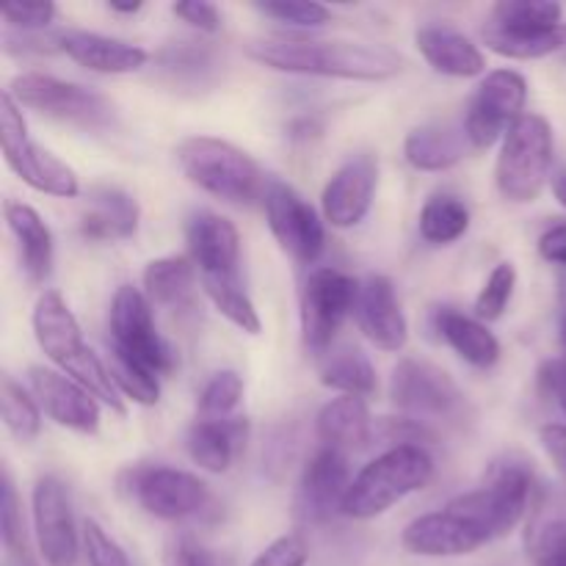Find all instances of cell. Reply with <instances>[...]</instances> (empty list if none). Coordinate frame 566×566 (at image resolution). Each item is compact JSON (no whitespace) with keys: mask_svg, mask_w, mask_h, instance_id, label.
Listing matches in <instances>:
<instances>
[{"mask_svg":"<svg viewBox=\"0 0 566 566\" xmlns=\"http://www.w3.org/2000/svg\"><path fill=\"white\" fill-rule=\"evenodd\" d=\"M534 492V470L517 457L492 464L484 486L448 501L403 528L401 545L412 556L457 558L512 534L525 517Z\"/></svg>","mask_w":566,"mask_h":566,"instance_id":"1","label":"cell"},{"mask_svg":"<svg viewBox=\"0 0 566 566\" xmlns=\"http://www.w3.org/2000/svg\"><path fill=\"white\" fill-rule=\"evenodd\" d=\"M247 55L276 72L340 81H390L403 70L401 53L387 44L348 42V39H258Z\"/></svg>","mask_w":566,"mask_h":566,"instance_id":"2","label":"cell"},{"mask_svg":"<svg viewBox=\"0 0 566 566\" xmlns=\"http://www.w3.org/2000/svg\"><path fill=\"white\" fill-rule=\"evenodd\" d=\"M33 337L39 348L53 365H59L61 374L75 379L86 387L99 403L111 407V412L125 415L122 392L116 390L114 379L108 374V365L86 346L77 318L72 315L70 304L64 302L59 291H44L33 307Z\"/></svg>","mask_w":566,"mask_h":566,"instance_id":"3","label":"cell"},{"mask_svg":"<svg viewBox=\"0 0 566 566\" xmlns=\"http://www.w3.org/2000/svg\"><path fill=\"white\" fill-rule=\"evenodd\" d=\"M431 479L434 459L423 446H392L354 475L343 514L352 520H374L403 497L426 490Z\"/></svg>","mask_w":566,"mask_h":566,"instance_id":"4","label":"cell"},{"mask_svg":"<svg viewBox=\"0 0 566 566\" xmlns=\"http://www.w3.org/2000/svg\"><path fill=\"white\" fill-rule=\"evenodd\" d=\"M175 155L182 175L210 197L230 205H252L265 197L269 186L258 160L224 138L188 136Z\"/></svg>","mask_w":566,"mask_h":566,"instance_id":"5","label":"cell"},{"mask_svg":"<svg viewBox=\"0 0 566 566\" xmlns=\"http://www.w3.org/2000/svg\"><path fill=\"white\" fill-rule=\"evenodd\" d=\"M553 127L545 116L525 114L503 136L495 164L497 191L509 202H534L553 175Z\"/></svg>","mask_w":566,"mask_h":566,"instance_id":"6","label":"cell"},{"mask_svg":"<svg viewBox=\"0 0 566 566\" xmlns=\"http://www.w3.org/2000/svg\"><path fill=\"white\" fill-rule=\"evenodd\" d=\"M122 490L155 520L164 523H186L213 509V495L208 484L193 473L164 464H142L122 475Z\"/></svg>","mask_w":566,"mask_h":566,"instance_id":"7","label":"cell"},{"mask_svg":"<svg viewBox=\"0 0 566 566\" xmlns=\"http://www.w3.org/2000/svg\"><path fill=\"white\" fill-rule=\"evenodd\" d=\"M390 398L407 418L431 423H464L470 420V401L448 370L426 359H401L392 370Z\"/></svg>","mask_w":566,"mask_h":566,"instance_id":"8","label":"cell"},{"mask_svg":"<svg viewBox=\"0 0 566 566\" xmlns=\"http://www.w3.org/2000/svg\"><path fill=\"white\" fill-rule=\"evenodd\" d=\"M6 92L17 99L20 108H31L36 114L70 122L86 130H105L116 122V108L108 97L77 83L42 75V72H22L9 83Z\"/></svg>","mask_w":566,"mask_h":566,"instance_id":"9","label":"cell"},{"mask_svg":"<svg viewBox=\"0 0 566 566\" xmlns=\"http://www.w3.org/2000/svg\"><path fill=\"white\" fill-rule=\"evenodd\" d=\"M0 144H3V158L9 169L22 182H28L33 191L61 199H75L81 193V182H77L75 171L64 160L55 158L53 153H48V149L28 138L20 105L9 92L0 94Z\"/></svg>","mask_w":566,"mask_h":566,"instance_id":"10","label":"cell"},{"mask_svg":"<svg viewBox=\"0 0 566 566\" xmlns=\"http://www.w3.org/2000/svg\"><path fill=\"white\" fill-rule=\"evenodd\" d=\"M108 324L111 348H119V352L130 354L133 359L147 365L158 376H166L175 370L177 357L169 343L155 329L153 302L144 296V291H138L133 285H122L114 293V302H111Z\"/></svg>","mask_w":566,"mask_h":566,"instance_id":"11","label":"cell"},{"mask_svg":"<svg viewBox=\"0 0 566 566\" xmlns=\"http://www.w3.org/2000/svg\"><path fill=\"white\" fill-rule=\"evenodd\" d=\"M528 83L514 70H495L481 81L464 114V133L473 149H490L509 127L525 116Z\"/></svg>","mask_w":566,"mask_h":566,"instance_id":"12","label":"cell"},{"mask_svg":"<svg viewBox=\"0 0 566 566\" xmlns=\"http://www.w3.org/2000/svg\"><path fill=\"white\" fill-rule=\"evenodd\" d=\"M359 282L337 269H318L302 291V337L310 354H324L354 313Z\"/></svg>","mask_w":566,"mask_h":566,"instance_id":"13","label":"cell"},{"mask_svg":"<svg viewBox=\"0 0 566 566\" xmlns=\"http://www.w3.org/2000/svg\"><path fill=\"white\" fill-rule=\"evenodd\" d=\"M33 536L44 566H75L81 556L75 512L66 486L55 475H42L31 495Z\"/></svg>","mask_w":566,"mask_h":566,"instance_id":"14","label":"cell"},{"mask_svg":"<svg viewBox=\"0 0 566 566\" xmlns=\"http://www.w3.org/2000/svg\"><path fill=\"white\" fill-rule=\"evenodd\" d=\"M265 219H269L271 235L291 254L296 263H315L324 252V221L318 219L313 205L285 182H269L265 188Z\"/></svg>","mask_w":566,"mask_h":566,"instance_id":"15","label":"cell"},{"mask_svg":"<svg viewBox=\"0 0 566 566\" xmlns=\"http://www.w3.org/2000/svg\"><path fill=\"white\" fill-rule=\"evenodd\" d=\"M352 470L343 451L321 448L302 470L296 490V517L302 523L318 525L343 514L348 490H352Z\"/></svg>","mask_w":566,"mask_h":566,"instance_id":"16","label":"cell"},{"mask_svg":"<svg viewBox=\"0 0 566 566\" xmlns=\"http://www.w3.org/2000/svg\"><path fill=\"white\" fill-rule=\"evenodd\" d=\"M28 381H31L33 398L50 420H55L64 429L77 431V434H97L99 401L86 387L77 385L61 370L39 368V365L28 370Z\"/></svg>","mask_w":566,"mask_h":566,"instance_id":"17","label":"cell"},{"mask_svg":"<svg viewBox=\"0 0 566 566\" xmlns=\"http://www.w3.org/2000/svg\"><path fill=\"white\" fill-rule=\"evenodd\" d=\"M379 186V164L370 155L346 160L326 182L321 193L324 219L337 230H352L368 216Z\"/></svg>","mask_w":566,"mask_h":566,"instance_id":"18","label":"cell"},{"mask_svg":"<svg viewBox=\"0 0 566 566\" xmlns=\"http://www.w3.org/2000/svg\"><path fill=\"white\" fill-rule=\"evenodd\" d=\"M354 318L359 332L374 343L379 352L396 354L407 346L409 324L403 315L401 302L396 296V287L387 276H368L359 282L357 304H354Z\"/></svg>","mask_w":566,"mask_h":566,"instance_id":"19","label":"cell"},{"mask_svg":"<svg viewBox=\"0 0 566 566\" xmlns=\"http://www.w3.org/2000/svg\"><path fill=\"white\" fill-rule=\"evenodd\" d=\"M188 249L199 271V280L210 276H238L241 235L238 227L213 210H197L186 224Z\"/></svg>","mask_w":566,"mask_h":566,"instance_id":"20","label":"cell"},{"mask_svg":"<svg viewBox=\"0 0 566 566\" xmlns=\"http://www.w3.org/2000/svg\"><path fill=\"white\" fill-rule=\"evenodd\" d=\"M59 48L75 61L77 66L99 75H133L144 70L149 53L138 44L122 42V39L103 36V33L70 31L59 39Z\"/></svg>","mask_w":566,"mask_h":566,"instance_id":"21","label":"cell"},{"mask_svg":"<svg viewBox=\"0 0 566 566\" xmlns=\"http://www.w3.org/2000/svg\"><path fill=\"white\" fill-rule=\"evenodd\" d=\"M142 208L127 191L114 186H99L88 191V208L81 219V235L86 241L114 243L136 235Z\"/></svg>","mask_w":566,"mask_h":566,"instance_id":"22","label":"cell"},{"mask_svg":"<svg viewBox=\"0 0 566 566\" xmlns=\"http://www.w3.org/2000/svg\"><path fill=\"white\" fill-rule=\"evenodd\" d=\"M249 440L247 418H224L208 420L197 418V423L188 429L186 448L193 464H199L208 473H227L235 464L238 453L243 451Z\"/></svg>","mask_w":566,"mask_h":566,"instance_id":"23","label":"cell"},{"mask_svg":"<svg viewBox=\"0 0 566 566\" xmlns=\"http://www.w3.org/2000/svg\"><path fill=\"white\" fill-rule=\"evenodd\" d=\"M415 44L426 64L448 77H475L486 70V59L479 44L451 25L418 28Z\"/></svg>","mask_w":566,"mask_h":566,"instance_id":"24","label":"cell"},{"mask_svg":"<svg viewBox=\"0 0 566 566\" xmlns=\"http://www.w3.org/2000/svg\"><path fill=\"white\" fill-rule=\"evenodd\" d=\"M6 224L14 232L17 247H20V263L25 271L28 282L42 285L53 271V232L44 224L42 216L25 202H9L3 205Z\"/></svg>","mask_w":566,"mask_h":566,"instance_id":"25","label":"cell"},{"mask_svg":"<svg viewBox=\"0 0 566 566\" xmlns=\"http://www.w3.org/2000/svg\"><path fill=\"white\" fill-rule=\"evenodd\" d=\"M315 429H318L324 448H335V451L346 453L374 442L376 426L370 420L365 398L340 396L335 401L324 403V409L315 418Z\"/></svg>","mask_w":566,"mask_h":566,"instance_id":"26","label":"cell"},{"mask_svg":"<svg viewBox=\"0 0 566 566\" xmlns=\"http://www.w3.org/2000/svg\"><path fill=\"white\" fill-rule=\"evenodd\" d=\"M434 324L442 340L473 368L490 370L501 359V343L486 329L484 321L470 318V315L459 313L457 307H440L434 315Z\"/></svg>","mask_w":566,"mask_h":566,"instance_id":"27","label":"cell"},{"mask_svg":"<svg viewBox=\"0 0 566 566\" xmlns=\"http://www.w3.org/2000/svg\"><path fill=\"white\" fill-rule=\"evenodd\" d=\"M464 127L423 125L415 127L403 142V158L418 171H446L457 166L468 153Z\"/></svg>","mask_w":566,"mask_h":566,"instance_id":"28","label":"cell"},{"mask_svg":"<svg viewBox=\"0 0 566 566\" xmlns=\"http://www.w3.org/2000/svg\"><path fill=\"white\" fill-rule=\"evenodd\" d=\"M144 296L158 307L182 310L193 302L197 291V265L191 258H160L144 269Z\"/></svg>","mask_w":566,"mask_h":566,"instance_id":"29","label":"cell"},{"mask_svg":"<svg viewBox=\"0 0 566 566\" xmlns=\"http://www.w3.org/2000/svg\"><path fill=\"white\" fill-rule=\"evenodd\" d=\"M484 44L492 53L503 55V59L514 61H536L545 55L558 53L566 48V28H545V31H534V28H506L490 22L481 31Z\"/></svg>","mask_w":566,"mask_h":566,"instance_id":"30","label":"cell"},{"mask_svg":"<svg viewBox=\"0 0 566 566\" xmlns=\"http://www.w3.org/2000/svg\"><path fill=\"white\" fill-rule=\"evenodd\" d=\"M525 553L534 566H566V503H539L525 528Z\"/></svg>","mask_w":566,"mask_h":566,"instance_id":"31","label":"cell"},{"mask_svg":"<svg viewBox=\"0 0 566 566\" xmlns=\"http://www.w3.org/2000/svg\"><path fill=\"white\" fill-rule=\"evenodd\" d=\"M155 64H158L160 75H164L171 86H188V88L208 86L216 70L213 50L193 42L169 44V48L160 50Z\"/></svg>","mask_w":566,"mask_h":566,"instance_id":"32","label":"cell"},{"mask_svg":"<svg viewBox=\"0 0 566 566\" xmlns=\"http://www.w3.org/2000/svg\"><path fill=\"white\" fill-rule=\"evenodd\" d=\"M321 385L337 390L340 396L368 398L376 392V370L370 359L357 348H343L332 354L321 368Z\"/></svg>","mask_w":566,"mask_h":566,"instance_id":"33","label":"cell"},{"mask_svg":"<svg viewBox=\"0 0 566 566\" xmlns=\"http://www.w3.org/2000/svg\"><path fill=\"white\" fill-rule=\"evenodd\" d=\"M420 235L426 243L434 247H448V243L459 241L464 232L470 230V210L468 205L451 193H437L420 210Z\"/></svg>","mask_w":566,"mask_h":566,"instance_id":"34","label":"cell"},{"mask_svg":"<svg viewBox=\"0 0 566 566\" xmlns=\"http://www.w3.org/2000/svg\"><path fill=\"white\" fill-rule=\"evenodd\" d=\"M202 282L205 296L213 302V307L230 321L232 326H238L247 335H260L263 324H260V315L254 302L249 298V293L243 291L241 276H210Z\"/></svg>","mask_w":566,"mask_h":566,"instance_id":"35","label":"cell"},{"mask_svg":"<svg viewBox=\"0 0 566 566\" xmlns=\"http://www.w3.org/2000/svg\"><path fill=\"white\" fill-rule=\"evenodd\" d=\"M0 407H3V426L17 442H33L42 431V407L22 385H17L9 374L0 379Z\"/></svg>","mask_w":566,"mask_h":566,"instance_id":"36","label":"cell"},{"mask_svg":"<svg viewBox=\"0 0 566 566\" xmlns=\"http://www.w3.org/2000/svg\"><path fill=\"white\" fill-rule=\"evenodd\" d=\"M105 365H108V374L114 379L116 390L125 398L142 403V407H155L160 401L158 374L149 370L147 365L138 363V359H133L130 354L119 352V348H111L108 363Z\"/></svg>","mask_w":566,"mask_h":566,"instance_id":"37","label":"cell"},{"mask_svg":"<svg viewBox=\"0 0 566 566\" xmlns=\"http://www.w3.org/2000/svg\"><path fill=\"white\" fill-rule=\"evenodd\" d=\"M0 536H3V547L14 566H36L31 545H28L25 523H22L20 497H17L9 470H3V481H0Z\"/></svg>","mask_w":566,"mask_h":566,"instance_id":"38","label":"cell"},{"mask_svg":"<svg viewBox=\"0 0 566 566\" xmlns=\"http://www.w3.org/2000/svg\"><path fill=\"white\" fill-rule=\"evenodd\" d=\"M562 3H553V0H501L492 9V22L497 25L534 28V31L562 28Z\"/></svg>","mask_w":566,"mask_h":566,"instance_id":"39","label":"cell"},{"mask_svg":"<svg viewBox=\"0 0 566 566\" xmlns=\"http://www.w3.org/2000/svg\"><path fill=\"white\" fill-rule=\"evenodd\" d=\"M243 398V379L235 370H221L199 392V418L224 420L232 418Z\"/></svg>","mask_w":566,"mask_h":566,"instance_id":"40","label":"cell"},{"mask_svg":"<svg viewBox=\"0 0 566 566\" xmlns=\"http://www.w3.org/2000/svg\"><path fill=\"white\" fill-rule=\"evenodd\" d=\"M514 285H517V269L512 263H497L475 296V318L484 324L503 318L514 296Z\"/></svg>","mask_w":566,"mask_h":566,"instance_id":"41","label":"cell"},{"mask_svg":"<svg viewBox=\"0 0 566 566\" xmlns=\"http://www.w3.org/2000/svg\"><path fill=\"white\" fill-rule=\"evenodd\" d=\"M254 9L293 28H321L332 20V11L326 6L307 3V0H269V3H254Z\"/></svg>","mask_w":566,"mask_h":566,"instance_id":"42","label":"cell"},{"mask_svg":"<svg viewBox=\"0 0 566 566\" xmlns=\"http://www.w3.org/2000/svg\"><path fill=\"white\" fill-rule=\"evenodd\" d=\"M164 566H235L227 553L202 545L197 536L177 534L171 536L164 553Z\"/></svg>","mask_w":566,"mask_h":566,"instance_id":"43","label":"cell"},{"mask_svg":"<svg viewBox=\"0 0 566 566\" xmlns=\"http://www.w3.org/2000/svg\"><path fill=\"white\" fill-rule=\"evenodd\" d=\"M83 551H86L88 566H133L119 542L94 520L83 523Z\"/></svg>","mask_w":566,"mask_h":566,"instance_id":"44","label":"cell"},{"mask_svg":"<svg viewBox=\"0 0 566 566\" xmlns=\"http://www.w3.org/2000/svg\"><path fill=\"white\" fill-rule=\"evenodd\" d=\"M310 547L302 534H285L271 542L252 566H307Z\"/></svg>","mask_w":566,"mask_h":566,"instance_id":"45","label":"cell"},{"mask_svg":"<svg viewBox=\"0 0 566 566\" xmlns=\"http://www.w3.org/2000/svg\"><path fill=\"white\" fill-rule=\"evenodd\" d=\"M55 6L50 0H39V3H9L3 6V20L9 28L17 31H42L53 22Z\"/></svg>","mask_w":566,"mask_h":566,"instance_id":"46","label":"cell"},{"mask_svg":"<svg viewBox=\"0 0 566 566\" xmlns=\"http://www.w3.org/2000/svg\"><path fill=\"white\" fill-rule=\"evenodd\" d=\"M177 17L182 22H188L191 28H199L205 33H216L221 28V11L213 3H205V0H186V3L171 6Z\"/></svg>","mask_w":566,"mask_h":566,"instance_id":"47","label":"cell"},{"mask_svg":"<svg viewBox=\"0 0 566 566\" xmlns=\"http://www.w3.org/2000/svg\"><path fill=\"white\" fill-rule=\"evenodd\" d=\"M539 385L558 403L566 418V359H551V363L542 365Z\"/></svg>","mask_w":566,"mask_h":566,"instance_id":"48","label":"cell"},{"mask_svg":"<svg viewBox=\"0 0 566 566\" xmlns=\"http://www.w3.org/2000/svg\"><path fill=\"white\" fill-rule=\"evenodd\" d=\"M539 442L542 448H545L547 459L553 462V468H556L558 475L566 481V426L562 423L542 426Z\"/></svg>","mask_w":566,"mask_h":566,"instance_id":"49","label":"cell"},{"mask_svg":"<svg viewBox=\"0 0 566 566\" xmlns=\"http://www.w3.org/2000/svg\"><path fill=\"white\" fill-rule=\"evenodd\" d=\"M539 254L553 265H566V224H556L539 238Z\"/></svg>","mask_w":566,"mask_h":566,"instance_id":"50","label":"cell"},{"mask_svg":"<svg viewBox=\"0 0 566 566\" xmlns=\"http://www.w3.org/2000/svg\"><path fill=\"white\" fill-rule=\"evenodd\" d=\"M551 191H553V197H556V202L562 205V208H566V164L556 166V169H553Z\"/></svg>","mask_w":566,"mask_h":566,"instance_id":"51","label":"cell"},{"mask_svg":"<svg viewBox=\"0 0 566 566\" xmlns=\"http://www.w3.org/2000/svg\"><path fill=\"white\" fill-rule=\"evenodd\" d=\"M108 9L116 11V14H136V11L144 9V3L142 0H136V3H116V0H111Z\"/></svg>","mask_w":566,"mask_h":566,"instance_id":"52","label":"cell"},{"mask_svg":"<svg viewBox=\"0 0 566 566\" xmlns=\"http://www.w3.org/2000/svg\"><path fill=\"white\" fill-rule=\"evenodd\" d=\"M564 343H566V318H564Z\"/></svg>","mask_w":566,"mask_h":566,"instance_id":"53","label":"cell"}]
</instances>
